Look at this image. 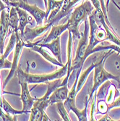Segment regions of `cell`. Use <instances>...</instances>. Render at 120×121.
<instances>
[{
  "mask_svg": "<svg viewBox=\"0 0 120 121\" xmlns=\"http://www.w3.org/2000/svg\"><path fill=\"white\" fill-rule=\"evenodd\" d=\"M114 52L112 49H108L107 52H104L101 54V56L98 57L95 60V65L94 68V77H93V85L92 89L90 92L89 96H88V100L90 101L93 97V94L96 92L97 89L106 81L109 80H115L118 83L120 82L119 76L114 75L106 71L104 68V64L108 57H109Z\"/></svg>",
  "mask_w": 120,
  "mask_h": 121,
  "instance_id": "6da1fadb",
  "label": "cell"
},
{
  "mask_svg": "<svg viewBox=\"0 0 120 121\" xmlns=\"http://www.w3.org/2000/svg\"><path fill=\"white\" fill-rule=\"evenodd\" d=\"M93 10L94 7L91 0H85L71 13L70 17L67 23H69L68 30L72 34L73 41L81 38V33L79 31V26L83 21H85V19L88 17Z\"/></svg>",
  "mask_w": 120,
  "mask_h": 121,
  "instance_id": "7a4b0ae2",
  "label": "cell"
},
{
  "mask_svg": "<svg viewBox=\"0 0 120 121\" xmlns=\"http://www.w3.org/2000/svg\"><path fill=\"white\" fill-rule=\"evenodd\" d=\"M27 65L28 68L25 71L22 70L20 66L17 69L16 73L18 77L19 81H24L28 84H38L42 83H46L49 81L62 78L64 75H67V65L66 63V65H64L63 67H61L59 70L49 74H31L28 72L29 63L28 62Z\"/></svg>",
  "mask_w": 120,
  "mask_h": 121,
  "instance_id": "3957f363",
  "label": "cell"
},
{
  "mask_svg": "<svg viewBox=\"0 0 120 121\" xmlns=\"http://www.w3.org/2000/svg\"><path fill=\"white\" fill-rule=\"evenodd\" d=\"M85 29L83 33L81 34V38L80 39L76 54L74 60L72 62V71H77L76 77L79 78V75L81 73L83 66L84 65L85 61L88 58L86 56L87 50L88 47V42H89V32L90 27L88 23V17L85 20Z\"/></svg>",
  "mask_w": 120,
  "mask_h": 121,
  "instance_id": "277c9868",
  "label": "cell"
},
{
  "mask_svg": "<svg viewBox=\"0 0 120 121\" xmlns=\"http://www.w3.org/2000/svg\"><path fill=\"white\" fill-rule=\"evenodd\" d=\"M78 78H77V77H76L72 89L69 91L68 96L66 99V100L64 102V105L65 108H66L67 112L72 111L75 114V115L78 118V120L86 121V120H88V117H87V108H88V104L89 102L88 98V97L86 98L85 107L83 109H82V110H80V109H79L77 107V106H76V102H75L76 96L78 94L77 91H76V88H77Z\"/></svg>",
  "mask_w": 120,
  "mask_h": 121,
  "instance_id": "5b68a950",
  "label": "cell"
},
{
  "mask_svg": "<svg viewBox=\"0 0 120 121\" xmlns=\"http://www.w3.org/2000/svg\"><path fill=\"white\" fill-rule=\"evenodd\" d=\"M9 6L19 7L25 10L27 13H28L35 19L37 26H41L43 24V21H44L46 16V11L41 9L36 4H30L27 0H19L18 2L10 1Z\"/></svg>",
  "mask_w": 120,
  "mask_h": 121,
  "instance_id": "8992f818",
  "label": "cell"
},
{
  "mask_svg": "<svg viewBox=\"0 0 120 121\" xmlns=\"http://www.w3.org/2000/svg\"><path fill=\"white\" fill-rule=\"evenodd\" d=\"M49 99L43 97L37 99L30 109V121H50V118L46 114V109L49 106Z\"/></svg>",
  "mask_w": 120,
  "mask_h": 121,
  "instance_id": "52a82bcc",
  "label": "cell"
},
{
  "mask_svg": "<svg viewBox=\"0 0 120 121\" xmlns=\"http://www.w3.org/2000/svg\"><path fill=\"white\" fill-rule=\"evenodd\" d=\"M16 44L15 47V51H14V55H13V60L12 62V67L10 68V71L8 73V75L5 78L4 83H3V89H5V87L8 84V83L12 79L15 74L16 73L17 69L18 68L19 65V60L20 59V55L22 53V50H23V47H25V42L22 39L20 34L19 32H16Z\"/></svg>",
  "mask_w": 120,
  "mask_h": 121,
  "instance_id": "ba28073f",
  "label": "cell"
},
{
  "mask_svg": "<svg viewBox=\"0 0 120 121\" xmlns=\"http://www.w3.org/2000/svg\"><path fill=\"white\" fill-rule=\"evenodd\" d=\"M51 27L49 23H45L41 26H37L34 28H30L29 27H25L24 34L22 36V39L25 43L33 42L35 39L43 35Z\"/></svg>",
  "mask_w": 120,
  "mask_h": 121,
  "instance_id": "9c48e42d",
  "label": "cell"
},
{
  "mask_svg": "<svg viewBox=\"0 0 120 121\" xmlns=\"http://www.w3.org/2000/svg\"><path fill=\"white\" fill-rule=\"evenodd\" d=\"M21 87L20 99L23 103V110L25 111L28 114L30 112V109L33 105L36 98H33L30 93L28 89V83L24 81H18Z\"/></svg>",
  "mask_w": 120,
  "mask_h": 121,
  "instance_id": "30bf717a",
  "label": "cell"
},
{
  "mask_svg": "<svg viewBox=\"0 0 120 121\" xmlns=\"http://www.w3.org/2000/svg\"><path fill=\"white\" fill-rule=\"evenodd\" d=\"M80 1L81 0H64L63 4L59 10V12L49 23H49L51 26L58 23V22L60 21V20H62L64 17L67 16L68 15L71 14V13L73 10V7Z\"/></svg>",
  "mask_w": 120,
  "mask_h": 121,
  "instance_id": "8fae6325",
  "label": "cell"
},
{
  "mask_svg": "<svg viewBox=\"0 0 120 121\" xmlns=\"http://www.w3.org/2000/svg\"><path fill=\"white\" fill-rule=\"evenodd\" d=\"M51 28V29L49 32V34L47 36L45 35L43 39H41L38 41L35 42L36 44H37L38 43H48L54 39H56L58 37H60V36L64 31L68 30L69 23L67 22L66 23L62 24V25H58V26L52 25Z\"/></svg>",
  "mask_w": 120,
  "mask_h": 121,
  "instance_id": "7c38bea8",
  "label": "cell"
},
{
  "mask_svg": "<svg viewBox=\"0 0 120 121\" xmlns=\"http://www.w3.org/2000/svg\"><path fill=\"white\" fill-rule=\"evenodd\" d=\"M8 19L9 13L6 12V9L2 10L0 15V55L4 53V41L9 28Z\"/></svg>",
  "mask_w": 120,
  "mask_h": 121,
  "instance_id": "4fadbf2b",
  "label": "cell"
},
{
  "mask_svg": "<svg viewBox=\"0 0 120 121\" xmlns=\"http://www.w3.org/2000/svg\"><path fill=\"white\" fill-rule=\"evenodd\" d=\"M68 84H65L58 87L54 90L49 98V105L57 104L58 102H64L68 96L69 94Z\"/></svg>",
  "mask_w": 120,
  "mask_h": 121,
  "instance_id": "5bb4252c",
  "label": "cell"
},
{
  "mask_svg": "<svg viewBox=\"0 0 120 121\" xmlns=\"http://www.w3.org/2000/svg\"><path fill=\"white\" fill-rule=\"evenodd\" d=\"M25 47H27V48H29L31 50L34 51V52H38V54H40L46 60H47L48 62L52 63L53 65H57V66H59V67H63L64 65H63L62 63L59 62L56 58L54 57H52L50 54L43 49V47H41V46H38L37 44H35L33 42H30V43H25Z\"/></svg>",
  "mask_w": 120,
  "mask_h": 121,
  "instance_id": "9a60e30c",
  "label": "cell"
},
{
  "mask_svg": "<svg viewBox=\"0 0 120 121\" xmlns=\"http://www.w3.org/2000/svg\"><path fill=\"white\" fill-rule=\"evenodd\" d=\"M37 45L41 46L43 48H46V49H49L52 52L53 55L55 57V58L59 62L62 63V53H61V45H60V37H58L56 39H54V40H53L50 42H48V43H37Z\"/></svg>",
  "mask_w": 120,
  "mask_h": 121,
  "instance_id": "2e32d148",
  "label": "cell"
},
{
  "mask_svg": "<svg viewBox=\"0 0 120 121\" xmlns=\"http://www.w3.org/2000/svg\"><path fill=\"white\" fill-rule=\"evenodd\" d=\"M17 12L18 14V17H19V32L20 34V36H22L24 34V30L25 27L28 25V24H33L32 21L29 19L28 15L27 13V12L25 10L19 8V7H16Z\"/></svg>",
  "mask_w": 120,
  "mask_h": 121,
  "instance_id": "e0dca14e",
  "label": "cell"
},
{
  "mask_svg": "<svg viewBox=\"0 0 120 121\" xmlns=\"http://www.w3.org/2000/svg\"><path fill=\"white\" fill-rule=\"evenodd\" d=\"M8 24L13 32H19V17L15 7H10L9 8Z\"/></svg>",
  "mask_w": 120,
  "mask_h": 121,
  "instance_id": "ac0fdd59",
  "label": "cell"
},
{
  "mask_svg": "<svg viewBox=\"0 0 120 121\" xmlns=\"http://www.w3.org/2000/svg\"><path fill=\"white\" fill-rule=\"evenodd\" d=\"M95 65V60L92 62L91 65L88 68H87L85 70H84L82 73L80 74L78 81V84H77V88H76V91H77L78 94L79 93V91L81 90V89L83 88V85L85 84V81L87 80V78H88V76L90 75L91 72L94 69Z\"/></svg>",
  "mask_w": 120,
  "mask_h": 121,
  "instance_id": "d6986e66",
  "label": "cell"
},
{
  "mask_svg": "<svg viewBox=\"0 0 120 121\" xmlns=\"http://www.w3.org/2000/svg\"><path fill=\"white\" fill-rule=\"evenodd\" d=\"M2 109L8 115L12 116H17L18 115H23L28 114L25 111L21 109V110H17L16 109H14L10 104L5 99V98L2 96Z\"/></svg>",
  "mask_w": 120,
  "mask_h": 121,
  "instance_id": "ffe728a7",
  "label": "cell"
},
{
  "mask_svg": "<svg viewBox=\"0 0 120 121\" xmlns=\"http://www.w3.org/2000/svg\"><path fill=\"white\" fill-rule=\"evenodd\" d=\"M62 78H59V79H56L51 81H49L46 83L47 85V91L46 92V94H44L43 97L44 99H49L50 95L52 94V92L55 90L56 89H57L58 87L62 86Z\"/></svg>",
  "mask_w": 120,
  "mask_h": 121,
  "instance_id": "44dd1931",
  "label": "cell"
},
{
  "mask_svg": "<svg viewBox=\"0 0 120 121\" xmlns=\"http://www.w3.org/2000/svg\"><path fill=\"white\" fill-rule=\"evenodd\" d=\"M16 40H17V38H16V34L15 32H12V34H11V36H10V39H9V43L7 46V48L5 49V51L4 52V53L2 54V57H4V58H7V57L9 55V54L11 53L15 47V44H16Z\"/></svg>",
  "mask_w": 120,
  "mask_h": 121,
  "instance_id": "7402d4cb",
  "label": "cell"
},
{
  "mask_svg": "<svg viewBox=\"0 0 120 121\" xmlns=\"http://www.w3.org/2000/svg\"><path fill=\"white\" fill-rule=\"evenodd\" d=\"M56 104H57V111H58L59 115L63 119V120H65V121L72 120L68 115V112L67 111L66 108H65V107L64 105V102H58Z\"/></svg>",
  "mask_w": 120,
  "mask_h": 121,
  "instance_id": "603a6c76",
  "label": "cell"
},
{
  "mask_svg": "<svg viewBox=\"0 0 120 121\" xmlns=\"http://www.w3.org/2000/svg\"><path fill=\"white\" fill-rule=\"evenodd\" d=\"M100 4H101V9H102V12H103V14L104 15V18H105V20L106 22L107 25L110 27L111 29H112L113 30L115 31L114 28H113V26H112V24L110 23V21H109V19H108V11L106 9V4H105V2L104 0H99Z\"/></svg>",
  "mask_w": 120,
  "mask_h": 121,
  "instance_id": "cb8c5ba5",
  "label": "cell"
},
{
  "mask_svg": "<svg viewBox=\"0 0 120 121\" xmlns=\"http://www.w3.org/2000/svg\"><path fill=\"white\" fill-rule=\"evenodd\" d=\"M0 120L2 121H16V116H12L7 114L4 111L2 110V108L0 107Z\"/></svg>",
  "mask_w": 120,
  "mask_h": 121,
  "instance_id": "d4e9b609",
  "label": "cell"
},
{
  "mask_svg": "<svg viewBox=\"0 0 120 121\" xmlns=\"http://www.w3.org/2000/svg\"><path fill=\"white\" fill-rule=\"evenodd\" d=\"M98 109L101 114H106L107 113L108 110V104L105 101H99L98 102Z\"/></svg>",
  "mask_w": 120,
  "mask_h": 121,
  "instance_id": "484cf974",
  "label": "cell"
},
{
  "mask_svg": "<svg viewBox=\"0 0 120 121\" xmlns=\"http://www.w3.org/2000/svg\"><path fill=\"white\" fill-rule=\"evenodd\" d=\"M115 107H120V96L116 99L114 100L112 103L108 104V110H110V109Z\"/></svg>",
  "mask_w": 120,
  "mask_h": 121,
  "instance_id": "4316f807",
  "label": "cell"
},
{
  "mask_svg": "<svg viewBox=\"0 0 120 121\" xmlns=\"http://www.w3.org/2000/svg\"><path fill=\"white\" fill-rule=\"evenodd\" d=\"M114 94H115V90L114 89H111L109 91V94H108V97L106 98V102H108V104L112 103L114 99Z\"/></svg>",
  "mask_w": 120,
  "mask_h": 121,
  "instance_id": "83f0119b",
  "label": "cell"
},
{
  "mask_svg": "<svg viewBox=\"0 0 120 121\" xmlns=\"http://www.w3.org/2000/svg\"><path fill=\"white\" fill-rule=\"evenodd\" d=\"M10 7L7 6L4 2H2V0H0V13H1V12L2 10L4 9H9Z\"/></svg>",
  "mask_w": 120,
  "mask_h": 121,
  "instance_id": "f1b7e54d",
  "label": "cell"
},
{
  "mask_svg": "<svg viewBox=\"0 0 120 121\" xmlns=\"http://www.w3.org/2000/svg\"><path fill=\"white\" fill-rule=\"evenodd\" d=\"M99 120L103 121V120H112L109 116L108 115V114H107V113H106V114H105V115H104V117H103L102 118H101V119H100V120Z\"/></svg>",
  "mask_w": 120,
  "mask_h": 121,
  "instance_id": "f546056e",
  "label": "cell"
},
{
  "mask_svg": "<svg viewBox=\"0 0 120 121\" xmlns=\"http://www.w3.org/2000/svg\"><path fill=\"white\" fill-rule=\"evenodd\" d=\"M2 2H4L7 6H8V7H10V6H9L10 0H2Z\"/></svg>",
  "mask_w": 120,
  "mask_h": 121,
  "instance_id": "4dcf8cb0",
  "label": "cell"
},
{
  "mask_svg": "<svg viewBox=\"0 0 120 121\" xmlns=\"http://www.w3.org/2000/svg\"><path fill=\"white\" fill-rule=\"evenodd\" d=\"M111 1H112V2H113V4H114V5L116 7V8H117V9H118L120 11V6H119V4H117V3H116L115 1H114V0H111Z\"/></svg>",
  "mask_w": 120,
  "mask_h": 121,
  "instance_id": "1f68e13d",
  "label": "cell"
},
{
  "mask_svg": "<svg viewBox=\"0 0 120 121\" xmlns=\"http://www.w3.org/2000/svg\"><path fill=\"white\" fill-rule=\"evenodd\" d=\"M111 0H106V9L108 11V5H109V2H110Z\"/></svg>",
  "mask_w": 120,
  "mask_h": 121,
  "instance_id": "d6a6232c",
  "label": "cell"
},
{
  "mask_svg": "<svg viewBox=\"0 0 120 121\" xmlns=\"http://www.w3.org/2000/svg\"><path fill=\"white\" fill-rule=\"evenodd\" d=\"M43 2H44V5H45L46 9V8H47V0H43Z\"/></svg>",
  "mask_w": 120,
  "mask_h": 121,
  "instance_id": "836d02e7",
  "label": "cell"
},
{
  "mask_svg": "<svg viewBox=\"0 0 120 121\" xmlns=\"http://www.w3.org/2000/svg\"><path fill=\"white\" fill-rule=\"evenodd\" d=\"M119 92H120V82L119 83Z\"/></svg>",
  "mask_w": 120,
  "mask_h": 121,
  "instance_id": "e575fe53",
  "label": "cell"
},
{
  "mask_svg": "<svg viewBox=\"0 0 120 121\" xmlns=\"http://www.w3.org/2000/svg\"><path fill=\"white\" fill-rule=\"evenodd\" d=\"M10 1H12V0H10Z\"/></svg>",
  "mask_w": 120,
  "mask_h": 121,
  "instance_id": "d590c367",
  "label": "cell"
},
{
  "mask_svg": "<svg viewBox=\"0 0 120 121\" xmlns=\"http://www.w3.org/2000/svg\"></svg>",
  "mask_w": 120,
  "mask_h": 121,
  "instance_id": "8d00e7d4",
  "label": "cell"
},
{
  "mask_svg": "<svg viewBox=\"0 0 120 121\" xmlns=\"http://www.w3.org/2000/svg\"><path fill=\"white\" fill-rule=\"evenodd\" d=\"M119 54H120V53H119Z\"/></svg>",
  "mask_w": 120,
  "mask_h": 121,
  "instance_id": "74e56055",
  "label": "cell"
}]
</instances>
